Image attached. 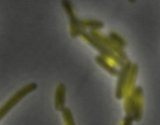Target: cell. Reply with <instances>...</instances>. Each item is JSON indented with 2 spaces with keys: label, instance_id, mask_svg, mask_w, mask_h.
<instances>
[{
  "label": "cell",
  "instance_id": "6da1fadb",
  "mask_svg": "<svg viewBox=\"0 0 160 125\" xmlns=\"http://www.w3.org/2000/svg\"><path fill=\"white\" fill-rule=\"evenodd\" d=\"M80 36H81V38H82L83 40L88 43V44L91 45L96 51H98L99 55H101V56H103V57L108 58V59L112 60L115 65H118L120 67H122V66L124 65L125 62L122 59V58L118 57L116 54H114L110 48H108L103 43H101L100 41H98L97 38H94L88 31H82Z\"/></svg>",
  "mask_w": 160,
  "mask_h": 125
},
{
  "label": "cell",
  "instance_id": "7a4b0ae2",
  "mask_svg": "<svg viewBox=\"0 0 160 125\" xmlns=\"http://www.w3.org/2000/svg\"><path fill=\"white\" fill-rule=\"evenodd\" d=\"M36 89H38V83L30 82V83H28L27 86H24L23 88H21L20 90H18L13 96L10 97V98L1 105V108H0V120H2L6 116V114L11 111L24 97H27L28 94L31 93V92L35 91Z\"/></svg>",
  "mask_w": 160,
  "mask_h": 125
},
{
  "label": "cell",
  "instance_id": "3957f363",
  "mask_svg": "<svg viewBox=\"0 0 160 125\" xmlns=\"http://www.w3.org/2000/svg\"><path fill=\"white\" fill-rule=\"evenodd\" d=\"M132 66H133V62L128 59L120 68V72H118V82H116V89H115V98L118 100H122L126 96L127 85H128V79H129V75H131Z\"/></svg>",
  "mask_w": 160,
  "mask_h": 125
},
{
  "label": "cell",
  "instance_id": "277c9868",
  "mask_svg": "<svg viewBox=\"0 0 160 125\" xmlns=\"http://www.w3.org/2000/svg\"><path fill=\"white\" fill-rule=\"evenodd\" d=\"M62 3V7L64 8V10L66 11L67 16H68V20H69V32H70V35L72 38H76L78 36L81 35V27H80V19L77 18L76 16L75 9H73V5L71 1H67V0H62L60 1Z\"/></svg>",
  "mask_w": 160,
  "mask_h": 125
},
{
  "label": "cell",
  "instance_id": "5b68a950",
  "mask_svg": "<svg viewBox=\"0 0 160 125\" xmlns=\"http://www.w3.org/2000/svg\"><path fill=\"white\" fill-rule=\"evenodd\" d=\"M90 34H91L92 36H93L94 38H97L98 41H100L101 43H103V44L105 45V46L108 47V48H110L112 52H113L114 54H116V55L118 56V57L122 58L124 62H126V60H128V57H127V54L125 53V51L123 48H121V47H118V45L115 44V43L113 42V41L111 40V38H109V36H105L104 34H102L101 32H89Z\"/></svg>",
  "mask_w": 160,
  "mask_h": 125
},
{
  "label": "cell",
  "instance_id": "8992f818",
  "mask_svg": "<svg viewBox=\"0 0 160 125\" xmlns=\"http://www.w3.org/2000/svg\"><path fill=\"white\" fill-rule=\"evenodd\" d=\"M142 97H144V90L140 86H137L135 91V105L133 111V118L135 122H139L142 118Z\"/></svg>",
  "mask_w": 160,
  "mask_h": 125
},
{
  "label": "cell",
  "instance_id": "52a82bcc",
  "mask_svg": "<svg viewBox=\"0 0 160 125\" xmlns=\"http://www.w3.org/2000/svg\"><path fill=\"white\" fill-rule=\"evenodd\" d=\"M66 86L62 82H59L55 90V109L58 112H64L66 109Z\"/></svg>",
  "mask_w": 160,
  "mask_h": 125
},
{
  "label": "cell",
  "instance_id": "ba28073f",
  "mask_svg": "<svg viewBox=\"0 0 160 125\" xmlns=\"http://www.w3.org/2000/svg\"><path fill=\"white\" fill-rule=\"evenodd\" d=\"M80 27L82 31L88 32H100L104 28V23L96 19H80Z\"/></svg>",
  "mask_w": 160,
  "mask_h": 125
},
{
  "label": "cell",
  "instance_id": "9c48e42d",
  "mask_svg": "<svg viewBox=\"0 0 160 125\" xmlns=\"http://www.w3.org/2000/svg\"><path fill=\"white\" fill-rule=\"evenodd\" d=\"M96 62L97 64H98L100 67H102L103 69H105L108 72H109L111 76H114V77H118V72H120V69H118V67H116L115 65H113V64H111L110 62V59H108V58L103 57V56L101 55H98L96 56Z\"/></svg>",
  "mask_w": 160,
  "mask_h": 125
},
{
  "label": "cell",
  "instance_id": "30bf717a",
  "mask_svg": "<svg viewBox=\"0 0 160 125\" xmlns=\"http://www.w3.org/2000/svg\"><path fill=\"white\" fill-rule=\"evenodd\" d=\"M108 36H109L118 47H121V48L124 49L125 47L127 46V42L125 41V38H123V36H121L118 33H116V32H110V33L108 34Z\"/></svg>",
  "mask_w": 160,
  "mask_h": 125
},
{
  "label": "cell",
  "instance_id": "8fae6325",
  "mask_svg": "<svg viewBox=\"0 0 160 125\" xmlns=\"http://www.w3.org/2000/svg\"><path fill=\"white\" fill-rule=\"evenodd\" d=\"M62 114L65 125H76L72 112H71V110L69 109V108H66V109L64 110V112H62Z\"/></svg>",
  "mask_w": 160,
  "mask_h": 125
},
{
  "label": "cell",
  "instance_id": "7c38bea8",
  "mask_svg": "<svg viewBox=\"0 0 160 125\" xmlns=\"http://www.w3.org/2000/svg\"><path fill=\"white\" fill-rule=\"evenodd\" d=\"M133 122H135V121H134L133 115H132V114H126L125 118H123V124L122 125H133Z\"/></svg>",
  "mask_w": 160,
  "mask_h": 125
}]
</instances>
